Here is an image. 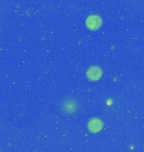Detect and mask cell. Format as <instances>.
<instances>
[{"instance_id":"obj_1","label":"cell","mask_w":144,"mask_h":152,"mask_svg":"<svg viewBox=\"0 0 144 152\" xmlns=\"http://www.w3.org/2000/svg\"><path fill=\"white\" fill-rule=\"evenodd\" d=\"M78 108V104L76 103V102L72 100V99H67L63 100V106L62 109L63 110V112L67 114H73L74 113L77 111Z\"/></svg>"},{"instance_id":"obj_2","label":"cell","mask_w":144,"mask_h":152,"mask_svg":"<svg viewBox=\"0 0 144 152\" xmlns=\"http://www.w3.org/2000/svg\"><path fill=\"white\" fill-rule=\"evenodd\" d=\"M102 75L101 69L99 67H91L87 71V77L89 80L97 81L100 79Z\"/></svg>"},{"instance_id":"obj_3","label":"cell","mask_w":144,"mask_h":152,"mask_svg":"<svg viewBox=\"0 0 144 152\" xmlns=\"http://www.w3.org/2000/svg\"><path fill=\"white\" fill-rule=\"evenodd\" d=\"M86 25L90 30H96L101 25V19L98 15H91L86 20Z\"/></svg>"},{"instance_id":"obj_4","label":"cell","mask_w":144,"mask_h":152,"mask_svg":"<svg viewBox=\"0 0 144 152\" xmlns=\"http://www.w3.org/2000/svg\"><path fill=\"white\" fill-rule=\"evenodd\" d=\"M102 129V123L100 120L94 118L89 123V129L93 133H97Z\"/></svg>"}]
</instances>
